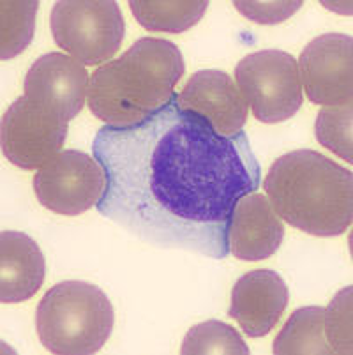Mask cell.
<instances>
[{
    "instance_id": "10",
    "label": "cell",
    "mask_w": 353,
    "mask_h": 355,
    "mask_svg": "<svg viewBox=\"0 0 353 355\" xmlns=\"http://www.w3.org/2000/svg\"><path fill=\"white\" fill-rule=\"evenodd\" d=\"M177 105L205 119L221 137L242 133L249 106L237 83L225 71L203 69L194 73L177 96Z\"/></svg>"
},
{
    "instance_id": "19",
    "label": "cell",
    "mask_w": 353,
    "mask_h": 355,
    "mask_svg": "<svg viewBox=\"0 0 353 355\" xmlns=\"http://www.w3.org/2000/svg\"><path fill=\"white\" fill-rule=\"evenodd\" d=\"M353 106L322 108L315 124L316 140L346 163L353 161Z\"/></svg>"
},
{
    "instance_id": "5",
    "label": "cell",
    "mask_w": 353,
    "mask_h": 355,
    "mask_svg": "<svg viewBox=\"0 0 353 355\" xmlns=\"http://www.w3.org/2000/svg\"><path fill=\"white\" fill-rule=\"evenodd\" d=\"M58 48L83 66H99L121 50L126 24L115 0H60L51 9Z\"/></svg>"
},
{
    "instance_id": "16",
    "label": "cell",
    "mask_w": 353,
    "mask_h": 355,
    "mask_svg": "<svg viewBox=\"0 0 353 355\" xmlns=\"http://www.w3.org/2000/svg\"><path fill=\"white\" fill-rule=\"evenodd\" d=\"M323 315L325 309L320 306H307L291 313L290 320L284 324L279 334L274 340V355H330L323 331Z\"/></svg>"
},
{
    "instance_id": "9",
    "label": "cell",
    "mask_w": 353,
    "mask_h": 355,
    "mask_svg": "<svg viewBox=\"0 0 353 355\" xmlns=\"http://www.w3.org/2000/svg\"><path fill=\"white\" fill-rule=\"evenodd\" d=\"M300 83L311 103L323 108L352 106L353 40L346 34H323L307 43L299 59Z\"/></svg>"
},
{
    "instance_id": "2",
    "label": "cell",
    "mask_w": 353,
    "mask_h": 355,
    "mask_svg": "<svg viewBox=\"0 0 353 355\" xmlns=\"http://www.w3.org/2000/svg\"><path fill=\"white\" fill-rule=\"evenodd\" d=\"M186 64L171 41L144 37L121 59L94 71L87 101L92 115L110 128H132L163 110L175 98Z\"/></svg>"
},
{
    "instance_id": "18",
    "label": "cell",
    "mask_w": 353,
    "mask_h": 355,
    "mask_svg": "<svg viewBox=\"0 0 353 355\" xmlns=\"http://www.w3.org/2000/svg\"><path fill=\"white\" fill-rule=\"evenodd\" d=\"M182 355H249L242 336L232 325L219 320H207L187 331L180 347Z\"/></svg>"
},
{
    "instance_id": "11",
    "label": "cell",
    "mask_w": 353,
    "mask_h": 355,
    "mask_svg": "<svg viewBox=\"0 0 353 355\" xmlns=\"http://www.w3.org/2000/svg\"><path fill=\"white\" fill-rule=\"evenodd\" d=\"M83 64L64 53L41 55L25 76V96L55 110L67 122L80 115L89 90Z\"/></svg>"
},
{
    "instance_id": "12",
    "label": "cell",
    "mask_w": 353,
    "mask_h": 355,
    "mask_svg": "<svg viewBox=\"0 0 353 355\" xmlns=\"http://www.w3.org/2000/svg\"><path fill=\"white\" fill-rule=\"evenodd\" d=\"M290 301L283 277L270 269H257L239 277L232 290L228 315L249 338H264L276 327Z\"/></svg>"
},
{
    "instance_id": "4",
    "label": "cell",
    "mask_w": 353,
    "mask_h": 355,
    "mask_svg": "<svg viewBox=\"0 0 353 355\" xmlns=\"http://www.w3.org/2000/svg\"><path fill=\"white\" fill-rule=\"evenodd\" d=\"M115 311L99 286L64 282L48 290L35 309L39 341L57 355H92L108 341Z\"/></svg>"
},
{
    "instance_id": "14",
    "label": "cell",
    "mask_w": 353,
    "mask_h": 355,
    "mask_svg": "<svg viewBox=\"0 0 353 355\" xmlns=\"http://www.w3.org/2000/svg\"><path fill=\"white\" fill-rule=\"evenodd\" d=\"M46 261L37 242L21 232L0 234V301H28L44 283Z\"/></svg>"
},
{
    "instance_id": "17",
    "label": "cell",
    "mask_w": 353,
    "mask_h": 355,
    "mask_svg": "<svg viewBox=\"0 0 353 355\" xmlns=\"http://www.w3.org/2000/svg\"><path fill=\"white\" fill-rule=\"evenodd\" d=\"M37 9V0L0 2V59L9 60L27 50L34 37Z\"/></svg>"
},
{
    "instance_id": "3",
    "label": "cell",
    "mask_w": 353,
    "mask_h": 355,
    "mask_svg": "<svg viewBox=\"0 0 353 355\" xmlns=\"http://www.w3.org/2000/svg\"><path fill=\"white\" fill-rule=\"evenodd\" d=\"M264 189L274 212L306 234L338 237L352 225V172L315 150H293L277 157Z\"/></svg>"
},
{
    "instance_id": "21",
    "label": "cell",
    "mask_w": 353,
    "mask_h": 355,
    "mask_svg": "<svg viewBox=\"0 0 353 355\" xmlns=\"http://www.w3.org/2000/svg\"><path fill=\"white\" fill-rule=\"evenodd\" d=\"M233 6H235V9H239L241 15H244L248 20L255 21V24L277 25L295 15L302 8V2L300 0H295V2H290V0H284V2H279V0L252 2V0H248V2H242V0H237V2H233Z\"/></svg>"
},
{
    "instance_id": "8",
    "label": "cell",
    "mask_w": 353,
    "mask_h": 355,
    "mask_svg": "<svg viewBox=\"0 0 353 355\" xmlns=\"http://www.w3.org/2000/svg\"><path fill=\"white\" fill-rule=\"evenodd\" d=\"M69 122L28 96L16 99L2 117V154L21 170H35L57 156L67 138Z\"/></svg>"
},
{
    "instance_id": "6",
    "label": "cell",
    "mask_w": 353,
    "mask_h": 355,
    "mask_svg": "<svg viewBox=\"0 0 353 355\" xmlns=\"http://www.w3.org/2000/svg\"><path fill=\"white\" fill-rule=\"evenodd\" d=\"M241 94L264 124L288 121L302 106L304 94L299 64L281 50H261L251 53L235 67Z\"/></svg>"
},
{
    "instance_id": "13",
    "label": "cell",
    "mask_w": 353,
    "mask_h": 355,
    "mask_svg": "<svg viewBox=\"0 0 353 355\" xmlns=\"http://www.w3.org/2000/svg\"><path fill=\"white\" fill-rule=\"evenodd\" d=\"M284 239L283 219L260 193L237 200L230 216L228 250L239 260L261 261L279 250Z\"/></svg>"
},
{
    "instance_id": "1",
    "label": "cell",
    "mask_w": 353,
    "mask_h": 355,
    "mask_svg": "<svg viewBox=\"0 0 353 355\" xmlns=\"http://www.w3.org/2000/svg\"><path fill=\"white\" fill-rule=\"evenodd\" d=\"M92 154L106 173L97 212L140 241L223 260L230 216L260 188L248 135L221 137L177 96L132 128L97 131Z\"/></svg>"
},
{
    "instance_id": "7",
    "label": "cell",
    "mask_w": 353,
    "mask_h": 355,
    "mask_svg": "<svg viewBox=\"0 0 353 355\" xmlns=\"http://www.w3.org/2000/svg\"><path fill=\"white\" fill-rule=\"evenodd\" d=\"M34 193L48 211L78 216L96 207L106 191V173L99 161L82 150H62L39 168Z\"/></svg>"
},
{
    "instance_id": "20",
    "label": "cell",
    "mask_w": 353,
    "mask_h": 355,
    "mask_svg": "<svg viewBox=\"0 0 353 355\" xmlns=\"http://www.w3.org/2000/svg\"><path fill=\"white\" fill-rule=\"evenodd\" d=\"M352 292V286L343 288L341 292L336 293L334 299H332L330 304L325 308V315H323V331H325L327 343L332 348V354L350 355L353 352Z\"/></svg>"
},
{
    "instance_id": "15",
    "label": "cell",
    "mask_w": 353,
    "mask_h": 355,
    "mask_svg": "<svg viewBox=\"0 0 353 355\" xmlns=\"http://www.w3.org/2000/svg\"><path fill=\"white\" fill-rule=\"evenodd\" d=\"M132 16L144 28L152 32H171L179 34L200 24L205 15L207 0H131Z\"/></svg>"
}]
</instances>
